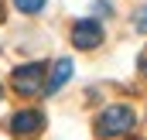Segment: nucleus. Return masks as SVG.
Here are the masks:
<instances>
[{
	"instance_id": "obj_1",
	"label": "nucleus",
	"mask_w": 147,
	"mask_h": 140,
	"mask_svg": "<svg viewBox=\"0 0 147 140\" xmlns=\"http://www.w3.org/2000/svg\"><path fill=\"white\" fill-rule=\"evenodd\" d=\"M134 123H137V116H134V109L130 106H106L99 116H96V133L99 137H123V133H130L134 130Z\"/></svg>"
},
{
	"instance_id": "obj_2",
	"label": "nucleus",
	"mask_w": 147,
	"mask_h": 140,
	"mask_svg": "<svg viewBox=\"0 0 147 140\" xmlns=\"http://www.w3.org/2000/svg\"><path fill=\"white\" fill-rule=\"evenodd\" d=\"M10 85H14V92H17V96H41V89H45V65L28 62V65L14 69Z\"/></svg>"
},
{
	"instance_id": "obj_3",
	"label": "nucleus",
	"mask_w": 147,
	"mask_h": 140,
	"mask_svg": "<svg viewBox=\"0 0 147 140\" xmlns=\"http://www.w3.org/2000/svg\"><path fill=\"white\" fill-rule=\"evenodd\" d=\"M7 130H10V137H17V140H31V137H38L45 130V116L38 109H17L7 120Z\"/></svg>"
},
{
	"instance_id": "obj_4",
	"label": "nucleus",
	"mask_w": 147,
	"mask_h": 140,
	"mask_svg": "<svg viewBox=\"0 0 147 140\" xmlns=\"http://www.w3.org/2000/svg\"><path fill=\"white\" fill-rule=\"evenodd\" d=\"M99 41H103V28H99L96 21H75L72 24V44L75 48L89 51V48H96Z\"/></svg>"
},
{
	"instance_id": "obj_5",
	"label": "nucleus",
	"mask_w": 147,
	"mask_h": 140,
	"mask_svg": "<svg viewBox=\"0 0 147 140\" xmlns=\"http://www.w3.org/2000/svg\"><path fill=\"white\" fill-rule=\"evenodd\" d=\"M69 79H72V62H69V58H58V62H55V69H51V79L45 82V96L58 92Z\"/></svg>"
},
{
	"instance_id": "obj_6",
	"label": "nucleus",
	"mask_w": 147,
	"mask_h": 140,
	"mask_svg": "<svg viewBox=\"0 0 147 140\" xmlns=\"http://www.w3.org/2000/svg\"><path fill=\"white\" fill-rule=\"evenodd\" d=\"M14 7H17L21 14H38V10L45 7V0H14Z\"/></svg>"
},
{
	"instance_id": "obj_7",
	"label": "nucleus",
	"mask_w": 147,
	"mask_h": 140,
	"mask_svg": "<svg viewBox=\"0 0 147 140\" xmlns=\"http://www.w3.org/2000/svg\"><path fill=\"white\" fill-rule=\"evenodd\" d=\"M134 28H137L140 34H147V7H140V10L134 14Z\"/></svg>"
},
{
	"instance_id": "obj_8",
	"label": "nucleus",
	"mask_w": 147,
	"mask_h": 140,
	"mask_svg": "<svg viewBox=\"0 0 147 140\" xmlns=\"http://www.w3.org/2000/svg\"><path fill=\"white\" fill-rule=\"evenodd\" d=\"M137 65H140V72H144V75H147V48H144V51H140V58H137Z\"/></svg>"
},
{
	"instance_id": "obj_9",
	"label": "nucleus",
	"mask_w": 147,
	"mask_h": 140,
	"mask_svg": "<svg viewBox=\"0 0 147 140\" xmlns=\"http://www.w3.org/2000/svg\"><path fill=\"white\" fill-rule=\"evenodd\" d=\"M0 21H3V0H0Z\"/></svg>"
},
{
	"instance_id": "obj_10",
	"label": "nucleus",
	"mask_w": 147,
	"mask_h": 140,
	"mask_svg": "<svg viewBox=\"0 0 147 140\" xmlns=\"http://www.w3.org/2000/svg\"><path fill=\"white\" fill-rule=\"evenodd\" d=\"M0 99H3V92H0Z\"/></svg>"
}]
</instances>
